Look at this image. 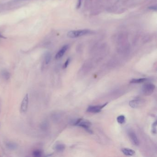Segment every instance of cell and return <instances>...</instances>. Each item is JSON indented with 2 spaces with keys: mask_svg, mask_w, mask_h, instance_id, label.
<instances>
[{
  "mask_svg": "<svg viewBox=\"0 0 157 157\" xmlns=\"http://www.w3.org/2000/svg\"><path fill=\"white\" fill-rule=\"evenodd\" d=\"M128 135L132 143L135 146H138L139 144V141L134 131H131L129 132Z\"/></svg>",
  "mask_w": 157,
  "mask_h": 157,
  "instance_id": "cell-6",
  "label": "cell"
},
{
  "mask_svg": "<svg viewBox=\"0 0 157 157\" xmlns=\"http://www.w3.org/2000/svg\"><path fill=\"white\" fill-rule=\"evenodd\" d=\"M155 89V86L152 84H149L144 85L142 89V92L145 95L148 96L152 94Z\"/></svg>",
  "mask_w": 157,
  "mask_h": 157,
  "instance_id": "cell-2",
  "label": "cell"
},
{
  "mask_svg": "<svg viewBox=\"0 0 157 157\" xmlns=\"http://www.w3.org/2000/svg\"><path fill=\"white\" fill-rule=\"evenodd\" d=\"M7 147L8 149L11 150H15L17 147V145L15 143L13 142H9L7 144Z\"/></svg>",
  "mask_w": 157,
  "mask_h": 157,
  "instance_id": "cell-11",
  "label": "cell"
},
{
  "mask_svg": "<svg viewBox=\"0 0 157 157\" xmlns=\"http://www.w3.org/2000/svg\"><path fill=\"white\" fill-rule=\"evenodd\" d=\"M121 151L124 155L126 156H133L136 153L133 150L128 148H123L121 149Z\"/></svg>",
  "mask_w": 157,
  "mask_h": 157,
  "instance_id": "cell-9",
  "label": "cell"
},
{
  "mask_svg": "<svg viewBox=\"0 0 157 157\" xmlns=\"http://www.w3.org/2000/svg\"><path fill=\"white\" fill-rule=\"evenodd\" d=\"M81 3H82V0H78V3L77 7L78 9L80 7H81Z\"/></svg>",
  "mask_w": 157,
  "mask_h": 157,
  "instance_id": "cell-20",
  "label": "cell"
},
{
  "mask_svg": "<svg viewBox=\"0 0 157 157\" xmlns=\"http://www.w3.org/2000/svg\"><path fill=\"white\" fill-rule=\"evenodd\" d=\"M152 134H156L157 133V124H156V121L154 122L152 125Z\"/></svg>",
  "mask_w": 157,
  "mask_h": 157,
  "instance_id": "cell-17",
  "label": "cell"
},
{
  "mask_svg": "<svg viewBox=\"0 0 157 157\" xmlns=\"http://www.w3.org/2000/svg\"><path fill=\"white\" fill-rule=\"evenodd\" d=\"M117 120L119 124H123L125 121V118L124 115L119 116L117 118Z\"/></svg>",
  "mask_w": 157,
  "mask_h": 157,
  "instance_id": "cell-15",
  "label": "cell"
},
{
  "mask_svg": "<svg viewBox=\"0 0 157 157\" xmlns=\"http://www.w3.org/2000/svg\"><path fill=\"white\" fill-rule=\"evenodd\" d=\"M65 146L63 144H58L56 146L55 149L58 152H62L65 150Z\"/></svg>",
  "mask_w": 157,
  "mask_h": 157,
  "instance_id": "cell-13",
  "label": "cell"
},
{
  "mask_svg": "<svg viewBox=\"0 0 157 157\" xmlns=\"http://www.w3.org/2000/svg\"><path fill=\"white\" fill-rule=\"evenodd\" d=\"M70 62V58H68V59L66 60V62L65 63V64L64 65V66H63V68L64 69L66 68L69 65V64Z\"/></svg>",
  "mask_w": 157,
  "mask_h": 157,
  "instance_id": "cell-19",
  "label": "cell"
},
{
  "mask_svg": "<svg viewBox=\"0 0 157 157\" xmlns=\"http://www.w3.org/2000/svg\"><path fill=\"white\" fill-rule=\"evenodd\" d=\"M91 32V31L87 29L80 30L78 31H72L68 32L67 37L72 38H77L87 34H89Z\"/></svg>",
  "mask_w": 157,
  "mask_h": 157,
  "instance_id": "cell-1",
  "label": "cell"
},
{
  "mask_svg": "<svg viewBox=\"0 0 157 157\" xmlns=\"http://www.w3.org/2000/svg\"><path fill=\"white\" fill-rule=\"evenodd\" d=\"M145 101L142 99H136L130 101L129 105L132 108H137L142 106Z\"/></svg>",
  "mask_w": 157,
  "mask_h": 157,
  "instance_id": "cell-4",
  "label": "cell"
},
{
  "mask_svg": "<svg viewBox=\"0 0 157 157\" xmlns=\"http://www.w3.org/2000/svg\"><path fill=\"white\" fill-rule=\"evenodd\" d=\"M107 104H108V102L105 103L104 105H101L89 106L88 108L87 111L89 112H91V113H98L101 111V110Z\"/></svg>",
  "mask_w": 157,
  "mask_h": 157,
  "instance_id": "cell-5",
  "label": "cell"
},
{
  "mask_svg": "<svg viewBox=\"0 0 157 157\" xmlns=\"http://www.w3.org/2000/svg\"><path fill=\"white\" fill-rule=\"evenodd\" d=\"M1 75H2V77L3 78L6 80H8L10 78V73L6 70H4L2 72Z\"/></svg>",
  "mask_w": 157,
  "mask_h": 157,
  "instance_id": "cell-12",
  "label": "cell"
},
{
  "mask_svg": "<svg viewBox=\"0 0 157 157\" xmlns=\"http://www.w3.org/2000/svg\"><path fill=\"white\" fill-rule=\"evenodd\" d=\"M149 8L151 10H153V11H156L157 10V7L156 6H151V7H149Z\"/></svg>",
  "mask_w": 157,
  "mask_h": 157,
  "instance_id": "cell-21",
  "label": "cell"
},
{
  "mask_svg": "<svg viewBox=\"0 0 157 157\" xmlns=\"http://www.w3.org/2000/svg\"><path fill=\"white\" fill-rule=\"evenodd\" d=\"M147 78H142L133 79H132L130 83L131 84H141L144 83V82L146 81Z\"/></svg>",
  "mask_w": 157,
  "mask_h": 157,
  "instance_id": "cell-10",
  "label": "cell"
},
{
  "mask_svg": "<svg viewBox=\"0 0 157 157\" xmlns=\"http://www.w3.org/2000/svg\"><path fill=\"white\" fill-rule=\"evenodd\" d=\"M68 45H66L63 46L61 48V49L56 54L55 59H59L61 58V57H62L64 55L65 53L67 51V50L68 49Z\"/></svg>",
  "mask_w": 157,
  "mask_h": 157,
  "instance_id": "cell-8",
  "label": "cell"
},
{
  "mask_svg": "<svg viewBox=\"0 0 157 157\" xmlns=\"http://www.w3.org/2000/svg\"><path fill=\"white\" fill-rule=\"evenodd\" d=\"M51 59V55L49 52H47L46 53L45 57V63L46 65H47L49 63Z\"/></svg>",
  "mask_w": 157,
  "mask_h": 157,
  "instance_id": "cell-16",
  "label": "cell"
},
{
  "mask_svg": "<svg viewBox=\"0 0 157 157\" xmlns=\"http://www.w3.org/2000/svg\"><path fill=\"white\" fill-rule=\"evenodd\" d=\"M33 155L34 157H40L42 156V152L39 150L35 151L33 152Z\"/></svg>",
  "mask_w": 157,
  "mask_h": 157,
  "instance_id": "cell-18",
  "label": "cell"
},
{
  "mask_svg": "<svg viewBox=\"0 0 157 157\" xmlns=\"http://www.w3.org/2000/svg\"><path fill=\"white\" fill-rule=\"evenodd\" d=\"M91 125V123L89 122V121H82L78 124L77 126H80L81 127H83V128L85 129V130L89 132V133L92 134V131L89 129V127Z\"/></svg>",
  "mask_w": 157,
  "mask_h": 157,
  "instance_id": "cell-7",
  "label": "cell"
},
{
  "mask_svg": "<svg viewBox=\"0 0 157 157\" xmlns=\"http://www.w3.org/2000/svg\"><path fill=\"white\" fill-rule=\"evenodd\" d=\"M48 123L46 121H44L41 123L40 125V128L42 131H46L48 128Z\"/></svg>",
  "mask_w": 157,
  "mask_h": 157,
  "instance_id": "cell-14",
  "label": "cell"
},
{
  "mask_svg": "<svg viewBox=\"0 0 157 157\" xmlns=\"http://www.w3.org/2000/svg\"><path fill=\"white\" fill-rule=\"evenodd\" d=\"M28 104H29V96L28 94H26L23 99L21 106H20V112L22 113H26L28 107Z\"/></svg>",
  "mask_w": 157,
  "mask_h": 157,
  "instance_id": "cell-3",
  "label": "cell"
}]
</instances>
